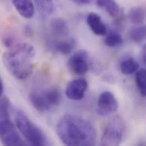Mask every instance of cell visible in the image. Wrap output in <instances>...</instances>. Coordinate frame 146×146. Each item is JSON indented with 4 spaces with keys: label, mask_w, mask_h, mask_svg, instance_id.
Listing matches in <instances>:
<instances>
[{
    "label": "cell",
    "mask_w": 146,
    "mask_h": 146,
    "mask_svg": "<svg viewBox=\"0 0 146 146\" xmlns=\"http://www.w3.org/2000/svg\"><path fill=\"white\" fill-rule=\"evenodd\" d=\"M10 104L9 99L3 97L0 99V121L10 119Z\"/></svg>",
    "instance_id": "obj_22"
},
{
    "label": "cell",
    "mask_w": 146,
    "mask_h": 146,
    "mask_svg": "<svg viewBox=\"0 0 146 146\" xmlns=\"http://www.w3.org/2000/svg\"><path fill=\"white\" fill-rule=\"evenodd\" d=\"M135 76V82L137 88L143 97L146 95V71L145 69L142 68L138 70Z\"/></svg>",
    "instance_id": "obj_20"
},
{
    "label": "cell",
    "mask_w": 146,
    "mask_h": 146,
    "mask_svg": "<svg viewBox=\"0 0 146 146\" xmlns=\"http://www.w3.org/2000/svg\"><path fill=\"white\" fill-rule=\"evenodd\" d=\"M126 131V124L119 116H114L106 125L101 138V145L116 146L123 141Z\"/></svg>",
    "instance_id": "obj_4"
},
{
    "label": "cell",
    "mask_w": 146,
    "mask_h": 146,
    "mask_svg": "<svg viewBox=\"0 0 146 146\" xmlns=\"http://www.w3.org/2000/svg\"><path fill=\"white\" fill-rule=\"evenodd\" d=\"M123 43L122 36L117 33L111 32L105 39V44L109 47H115Z\"/></svg>",
    "instance_id": "obj_21"
},
{
    "label": "cell",
    "mask_w": 146,
    "mask_h": 146,
    "mask_svg": "<svg viewBox=\"0 0 146 146\" xmlns=\"http://www.w3.org/2000/svg\"><path fill=\"white\" fill-rule=\"evenodd\" d=\"M97 3L112 17H117L119 13V7L115 0H97Z\"/></svg>",
    "instance_id": "obj_14"
},
{
    "label": "cell",
    "mask_w": 146,
    "mask_h": 146,
    "mask_svg": "<svg viewBox=\"0 0 146 146\" xmlns=\"http://www.w3.org/2000/svg\"><path fill=\"white\" fill-rule=\"evenodd\" d=\"M68 66L72 73L77 75H83L89 69L88 55L85 50H78L70 57Z\"/></svg>",
    "instance_id": "obj_7"
},
{
    "label": "cell",
    "mask_w": 146,
    "mask_h": 146,
    "mask_svg": "<svg viewBox=\"0 0 146 146\" xmlns=\"http://www.w3.org/2000/svg\"><path fill=\"white\" fill-rule=\"evenodd\" d=\"M30 100L35 109L40 112H46L52 108L47 102L43 93H31L30 95Z\"/></svg>",
    "instance_id": "obj_12"
},
{
    "label": "cell",
    "mask_w": 146,
    "mask_h": 146,
    "mask_svg": "<svg viewBox=\"0 0 146 146\" xmlns=\"http://www.w3.org/2000/svg\"><path fill=\"white\" fill-rule=\"evenodd\" d=\"M13 4L18 13L26 19L33 18L35 8L32 0H12Z\"/></svg>",
    "instance_id": "obj_10"
},
{
    "label": "cell",
    "mask_w": 146,
    "mask_h": 146,
    "mask_svg": "<svg viewBox=\"0 0 146 146\" xmlns=\"http://www.w3.org/2000/svg\"><path fill=\"white\" fill-rule=\"evenodd\" d=\"M129 18L130 22L135 25L144 23L146 19V10L142 6L132 7L129 12Z\"/></svg>",
    "instance_id": "obj_15"
},
{
    "label": "cell",
    "mask_w": 146,
    "mask_h": 146,
    "mask_svg": "<svg viewBox=\"0 0 146 146\" xmlns=\"http://www.w3.org/2000/svg\"><path fill=\"white\" fill-rule=\"evenodd\" d=\"M91 0H73L77 4L80 5H86L88 4Z\"/></svg>",
    "instance_id": "obj_23"
},
{
    "label": "cell",
    "mask_w": 146,
    "mask_h": 146,
    "mask_svg": "<svg viewBox=\"0 0 146 146\" xmlns=\"http://www.w3.org/2000/svg\"><path fill=\"white\" fill-rule=\"evenodd\" d=\"M15 122L18 130L30 145L43 146L47 145L44 134L22 110L17 112Z\"/></svg>",
    "instance_id": "obj_3"
},
{
    "label": "cell",
    "mask_w": 146,
    "mask_h": 146,
    "mask_svg": "<svg viewBox=\"0 0 146 146\" xmlns=\"http://www.w3.org/2000/svg\"><path fill=\"white\" fill-rule=\"evenodd\" d=\"M38 12L43 16H48L54 10L53 0H35Z\"/></svg>",
    "instance_id": "obj_18"
},
{
    "label": "cell",
    "mask_w": 146,
    "mask_h": 146,
    "mask_svg": "<svg viewBox=\"0 0 146 146\" xmlns=\"http://www.w3.org/2000/svg\"><path fill=\"white\" fill-rule=\"evenodd\" d=\"M146 30L145 26H138L131 30L129 36L130 39L137 44H141L146 39Z\"/></svg>",
    "instance_id": "obj_19"
},
{
    "label": "cell",
    "mask_w": 146,
    "mask_h": 146,
    "mask_svg": "<svg viewBox=\"0 0 146 146\" xmlns=\"http://www.w3.org/2000/svg\"><path fill=\"white\" fill-rule=\"evenodd\" d=\"M56 130L59 139L67 146H94L96 142V131L93 125L74 115H63Z\"/></svg>",
    "instance_id": "obj_1"
},
{
    "label": "cell",
    "mask_w": 146,
    "mask_h": 146,
    "mask_svg": "<svg viewBox=\"0 0 146 146\" xmlns=\"http://www.w3.org/2000/svg\"><path fill=\"white\" fill-rule=\"evenodd\" d=\"M143 62L145 64L146 63V48H145V49L143 50Z\"/></svg>",
    "instance_id": "obj_25"
},
{
    "label": "cell",
    "mask_w": 146,
    "mask_h": 146,
    "mask_svg": "<svg viewBox=\"0 0 146 146\" xmlns=\"http://www.w3.org/2000/svg\"><path fill=\"white\" fill-rule=\"evenodd\" d=\"M3 92V84L2 82V81L0 77V97H1L2 93Z\"/></svg>",
    "instance_id": "obj_24"
},
{
    "label": "cell",
    "mask_w": 146,
    "mask_h": 146,
    "mask_svg": "<svg viewBox=\"0 0 146 146\" xmlns=\"http://www.w3.org/2000/svg\"><path fill=\"white\" fill-rule=\"evenodd\" d=\"M9 48L2 56L5 67L17 79H26L33 73V61L35 55L34 47L27 43H15Z\"/></svg>",
    "instance_id": "obj_2"
},
{
    "label": "cell",
    "mask_w": 146,
    "mask_h": 146,
    "mask_svg": "<svg viewBox=\"0 0 146 146\" xmlns=\"http://www.w3.org/2000/svg\"><path fill=\"white\" fill-rule=\"evenodd\" d=\"M139 68V64L134 58H128L121 63V70L124 74L129 75L136 72Z\"/></svg>",
    "instance_id": "obj_17"
},
{
    "label": "cell",
    "mask_w": 146,
    "mask_h": 146,
    "mask_svg": "<svg viewBox=\"0 0 146 146\" xmlns=\"http://www.w3.org/2000/svg\"><path fill=\"white\" fill-rule=\"evenodd\" d=\"M43 94L51 108L59 105L62 100V94L58 89L55 88L48 89Z\"/></svg>",
    "instance_id": "obj_16"
},
{
    "label": "cell",
    "mask_w": 146,
    "mask_h": 146,
    "mask_svg": "<svg viewBox=\"0 0 146 146\" xmlns=\"http://www.w3.org/2000/svg\"><path fill=\"white\" fill-rule=\"evenodd\" d=\"M88 88L87 81L83 78H76L71 81L66 87V95L68 98L73 101L82 100L85 96Z\"/></svg>",
    "instance_id": "obj_8"
},
{
    "label": "cell",
    "mask_w": 146,
    "mask_h": 146,
    "mask_svg": "<svg viewBox=\"0 0 146 146\" xmlns=\"http://www.w3.org/2000/svg\"><path fill=\"white\" fill-rule=\"evenodd\" d=\"M50 28L54 35L63 38L69 34V27L67 22L63 18H56L52 19L50 23Z\"/></svg>",
    "instance_id": "obj_11"
},
{
    "label": "cell",
    "mask_w": 146,
    "mask_h": 146,
    "mask_svg": "<svg viewBox=\"0 0 146 146\" xmlns=\"http://www.w3.org/2000/svg\"><path fill=\"white\" fill-rule=\"evenodd\" d=\"M118 108V102L110 92L102 93L98 100L97 111L101 116L107 117L115 113Z\"/></svg>",
    "instance_id": "obj_6"
},
{
    "label": "cell",
    "mask_w": 146,
    "mask_h": 146,
    "mask_svg": "<svg viewBox=\"0 0 146 146\" xmlns=\"http://www.w3.org/2000/svg\"><path fill=\"white\" fill-rule=\"evenodd\" d=\"M0 138L5 146H25L10 119L0 121Z\"/></svg>",
    "instance_id": "obj_5"
},
{
    "label": "cell",
    "mask_w": 146,
    "mask_h": 146,
    "mask_svg": "<svg viewBox=\"0 0 146 146\" xmlns=\"http://www.w3.org/2000/svg\"><path fill=\"white\" fill-rule=\"evenodd\" d=\"M87 24L92 32L98 36L105 35L107 28L101 17L96 13H90L87 17Z\"/></svg>",
    "instance_id": "obj_9"
},
{
    "label": "cell",
    "mask_w": 146,
    "mask_h": 146,
    "mask_svg": "<svg viewBox=\"0 0 146 146\" xmlns=\"http://www.w3.org/2000/svg\"><path fill=\"white\" fill-rule=\"evenodd\" d=\"M52 49L62 55L70 54L74 47V42L73 40H58L52 42L51 44Z\"/></svg>",
    "instance_id": "obj_13"
}]
</instances>
